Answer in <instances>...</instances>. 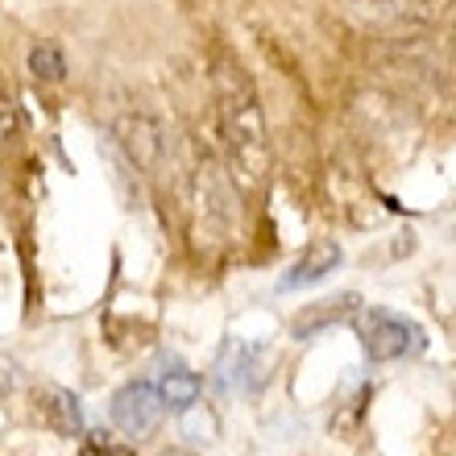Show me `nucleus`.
Instances as JSON below:
<instances>
[{
	"label": "nucleus",
	"mask_w": 456,
	"mask_h": 456,
	"mask_svg": "<svg viewBox=\"0 0 456 456\" xmlns=\"http://www.w3.org/2000/svg\"><path fill=\"white\" fill-rule=\"evenodd\" d=\"M212 84H216V125L228 179L240 191H257L270 170V129H265L262 96H257L249 71L232 59L216 62Z\"/></svg>",
	"instance_id": "obj_1"
},
{
	"label": "nucleus",
	"mask_w": 456,
	"mask_h": 456,
	"mask_svg": "<svg viewBox=\"0 0 456 456\" xmlns=\"http://www.w3.org/2000/svg\"><path fill=\"white\" fill-rule=\"evenodd\" d=\"M228 170L212 154H200L191 170V220L200 240H224L228 220H232V187Z\"/></svg>",
	"instance_id": "obj_2"
},
{
	"label": "nucleus",
	"mask_w": 456,
	"mask_h": 456,
	"mask_svg": "<svg viewBox=\"0 0 456 456\" xmlns=\"http://www.w3.org/2000/svg\"><path fill=\"white\" fill-rule=\"evenodd\" d=\"M357 337L361 348L373 365H386V361H398V357H411L415 348L423 345V332L415 320L398 312H386V307H370V312H357Z\"/></svg>",
	"instance_id": "obj_3"
},
{
	"label": "nucleus",
	"mask_w": 456,
	"mask_h": 456,
	"mask_svg": "<svg viewBox=\"0 0 456 456\" xmlns=\"http://www.w3.org/2000/svg\"><path fill=\"white\" fill-rule=\"evenodd\" d=\"M112 133H117L120 150L129 154V162L142 170V175H158V170H162V162H167V129H162L154 117L125 112V117H117Z\"/></svg>",
	"instance_id": "obj_4"
},
{
	"label": "nucleus",
	"mask_w": 456,
	"mask_h": 456,
	"mask_svg": "<svg viewBox=\"0 0 456 456\" xmlns=\"http://www.w3.org/2000/svg\"><path fill=\"white\" fill-rule=\"evenodd\" d=\"M109 415H112V423H117L125 436L142 440V436L158 432V423H162L167 407H162V398H158V386H150V382H125L117 395H112Z\"/></svg>",
	"instance_id": "obj_5"
},
{
	"label": "nucleus",
	"mask_w": 456,
	"mask_h": 456,
	"mask_svg": "<svg viewBox=\"0 0 456 456\" xmlns=\"http://www.w3.org/2000/svg\"><path fill=\"white\" fill-rule=\"evenodd\" d=\"M345 262V253H340L337 240L328 237H315L307 249H303V257L295 265H290L287 274H282V290H299V287H315V282H324L337 265Z\"/></svg>",
	"instance_id": "obj_6"
},
{
	"label": "nucleus",
	"mask_w": 456,
	"mask_h": 456,
	"mask_svg": "<svg viewBox=\"0 0 456 456\" xmlns=\"http://www.w3.org/2000/svg\"><path fill=\"white\" fill-rule=\"evenodd\" d=\"M357 312H361V299L353 295V290H348V295H337V299L307 303V307L290 320V332H295V340H312V337H320V332H328L332 324L353 320Z\"/></svg>",
	"instance_id": "obj_7"
},
{
	"label": "nucleus",
	"mask_w": 456,
	"mask_h": 456,
	"mask_svg": "<svg viewBox=\"0 0 456 456\" xmlns=\"http://www.w3.org/2000/svg\"><path fill=\"white\" fill-rule=\"evenodd\" d=\"M37 415L54 436H84V407L71 390L62 386H46L37 390Z\"/></svg>",
	"instance_id": "obj_8"
},
{
	"label": "nucleus",
	"mask_w": 456,
	"mask_h": 456,
	"mask_svg": "<svg viewBox=\"0 0 456 456\" xmlns=\"http://www.w3.org/2000/svg\"><path fill=\"white\" fill-rule=\"evenodd\" d=\"M204 395V382H200V373L191 370H170L162 382H158V398H162V407L167 411H191Z\"/></svg>",
	"instance_id": "obj_9"
},
{
	"label": "nucleus",
	"mask_w": 456,
	"mask_h": 456,
	"mask_svg": "<svg viewBox=\"0 0 456 456\" xmlns=\"http://www.w3.org/2000/svg\"><path fill=\"white\" fill-rule=\"evenodd\" d=\"M386 4H390L403 21H415V25L444 21L448 9H452V0H386Z\"/></svg>",
	"instance_id": "obj_10"
},
{
	"label": "nucleus",
	"mask_w": 456,
	"mask_h": 456,
	"mask_svg": "<svg viewBox=\"0 0 456 456\" xmlns=\"http://www.w3.org/2000/svg\"><path fill=\"white\" fill-rule=\"evenodd\" d=\"M29 71L37 79H46V84H59L62 75H67V62H62V54L54 46H34L29 50Z\"/></svg>",
	"instance_id": "obj_11"
},
{
	"label": "nucleus",
	"mask_w": 456,
	"mask_h": 456,
	"mask_svg": "<svg viewBox=\"0 0 456 456\" xmlns=\"http://www.w3.org/2000/svg\"><path fill=\"white\" fill-rule=\"evenodd\" d=\"M84 456H137L129 444H120L117 436H109V432H92L84 440Z\"/></svg>",
	"instance_id": "obj_12"
},
{
	"label": "nucleus",
	"mask_w": 456,
	"mask_h": 456,
	"mask_svg": "<svg viewBox=\"0 0 456 456\" xmlns=\"http://www.w3.org/2000/svg\"><path fill=\"white\" fill-rule=\"evenodd\" d=\"M12 133H17V104H12L9 87H0V145H9Z\"/></svg>",
	"instance_id": "obj_13"
},
{
	"label": "nucleus",
	"mask_w": 456,
	"mask_h": 456,
	"mask_svg": "<svg viewBox=\"0 0 456 456\" xmlns=\"http://www.w3.org/2000/svg\"><path fill=\"white\" fill-rule=\"evenodd\" d=\"M12 386H17V365L9 357H0V395H9Z\"/></svg>",
	"instance_id": "obj_14"
},
{
	"label": "nucleus",
	"mask_w": 456,
	"mask_h": 456,
	"mask_svg": "<svg viewBox=\"0 0 456 456\" xmlns=\"http://www.w3.org/2000/svg\"><path fill=\"white\" fill-rule=\"evenodd\" d=\"M162 456H187V452H162Z\"/></svg>",
	"instance_id": "obj_15"
},
{
	"label": "nucleus",
	"mask_w": 456,
	"mask_h": 456,
	"mask_svg": "<svg viewBox=\"0 0 456 456\" xmlns=\"http://www.w3.org/2000/svg\"><path fill=\"white\" fill-rule=\"evenodd\" d=\"M452 50H456V34H452Z\"/></svg>",
	"instance_id": "obj_16"
}]
</instances>
